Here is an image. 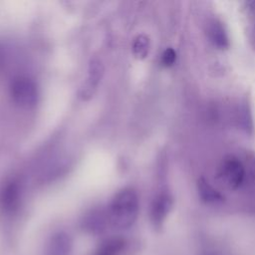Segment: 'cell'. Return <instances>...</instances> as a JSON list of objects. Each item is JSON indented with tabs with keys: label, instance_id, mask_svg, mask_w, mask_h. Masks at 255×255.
<instances>
[{
	"label": "cell",
	"instance_id": "1",
	"mask_svg": "<svg viewBox=\"0 0 255 255\" xmlns=\"http://www.w3.org/2000/svg\"><path fill=\"white\" fill-rule=\"evenodd\" d=\"M138 214V197L132 189L120 191L113 199L109 209V219L119 229L129 228Z\"/></svg>",
	"mask_w": 255,
	"mask_h": 255
},
{
	"label": "cell",
	"instance_id": "2",
	"mask_svg": "<svg viewBox=\"0 0 255 255\" xmlns=\"http://www.w3.org/2000/svg\"><path fill=\"white\" fill-rule=\"evenodd\" d=\"M13 101L20 107L31 108L38 100V90L36 84L26 77H18L13 80L10 87Z\"/></svg>",
	"mask_w": 255,
	"mask_h": 255
},
{
	"label": "cell",
	"instance_id": "3",
	"mask_svg": "<svg viewBox=\"0 0 255 255\" xmlns=\"http://www.w3.org/2000/svg\"><path fill=\"white\" fill-rule=\"evenodd\" d=\"M219 177L230 189L239 188L245 179V167L235 156L229 155L223 159L219 167Z\"/></svg>",
	"mask_w": 255,
	"mask_h": 255
},
{
	"label": "cell",
	"instance_id": "4",
	"mask_svg": "<svg viewBox=\"0 0 255 255\" xmlns=\"http://www.w3.org/2000/svg\"><path fill=\"white\" fill-rule=\"evenodd\" d=\"M172 207V197L168 193L158 194L150 207V221L154 227H160Z\"/></svg>",
	"mask_w": 255,
	"mask_h": 255
},
{
	"label": "cell",
	"instance_id": "5",
	"mask_svg": "<svg viewBox=\"0 0 255 255\" xmlns=\"http://www.w3.org/2000/svg\"><path fill=\"white\" fill-rule=\"evenodd\" d=\"M72 239L64 232L55 234L46 248V255H70L72 251Z\"/></svg>",
	"mask_w": 255,
	"mask_h": 255
},
{
	"label": "cell",
	"instance_id": "6",
	"mask_svg": "<svg viewBox=\"0 0 255 255\" xmlns=\"http://www.w3.org/2000/svg\"><path fill=\"white\" fill-rule=\"evenodd\" d=\"M207 36L213 46L218 49H227L229 47L228 34L223 24L218 20H211L207 25Z\"/></svg>",
	"mask_w": 255,
	"mask_h": 255
},
{
	"label": "cell",
	"instance_id": "7",
	"mask_svg": "<svg viewBox=\"0 0 255 255\" xmlns=\"http://www.w3.org/2000/svg\"><path fill=\"white\" fill-rule=\"evenodd\" d=\"M197 190L199 197L205 203H218L223 200L221 193L202 177L197 181Z\"/></svg>",
	"mask_w": 255,
	"mask_h": 255
},
{
	"label": "cell",
	"instance_id": "8",
	"mask_svg": "<svg viewBox=\"0 0 255 255\" xmlns=\"http://www.w3.org/2000/svg\"><path fill=\"white\" fill-rule=\"evenodd\" d=\"M19 187L15 182L8 183L1 191L0 202L5 210H12L18 203Z\"/></svg>",
	"mask_w": 255,
	"mask_h": 255
},
{
	"label": "cell",
	"instance_id": "9",
	"mask_svg": "<svg viewBox=\"0 0 255 255\" xmlns=\"http://www.w3.org/2000/svg\"><path fill=\"white\" fill-rule=\"evenodd\" d=\"M126 246V241L120 237H114L104 241L94 255H119Z\"/></svg>",
	"mask_w": 255,
	"mask_h": 255
},
{
	"label": "cell",
	"instance_id": "10",
	"mask_svg": "<svg viewBox=\"0 0 255 255\" xmlns=\"http://www.w3.org/2000/svg\"><path fill=\"white\" fill-rule=\"evenodd\" d=\"M148 47H149V41L148 38L140 35L136 38L133 44V52L138 58H144L148 52Z\"/></svg>",
	"mask_w": 255,
	"mask_h": 255
},
{
	"label": "cell",
	"instance_id": "11",
	"mask_svg": "<svg viewBox=\"0 0 255 255\" xmlns=\"http://www.w3.org/2000/svg\"><path fill=\"white\" fill-rule=\"evenodd\" d=\"M176 60V53L172 48H167L161 54L160 62L164 67H171Z\"/></svg>",
	"mask_w": 255,
	"mask_h": 255
},
{
	"label": "cell",
	"instance_id": "12",
	"mask_svg": "<svg viewBox=\"0 0 255 255\" xmlns=\"http://www.w3.org/2000/svg\"><path fill=\"white\" fill-rule=\"evenodd\" d=\"M252 176H253V179H254V182H255V159L252 163Z\"/></svg>",
	"mask_w": 255,
	"mask_h": 255
},
{
	"label": "cell",
	"instance_id": "13",
	"mask_svg": "<svg viewBox=\"0 0 255 255\" xmlns=\"http://www.w3.org/2000/svg\"><path fill=\"white\" fill-rule=\"evenodd\" d=\"M205 255H223V254H221V253H219V252L215 251V252H210V253H207V254H205Z\"/></svg>",
	"mask_w": 255,
	"mask_h": 255
},
{
	"label": "cell",
	"instance_id": "14",
	"mask_svg": "<svg viewBox=\"0 0 255 255\" xmlns=\"http://www.w3.org/2000/svg\"><path fill=\"white\" fill-rule=\"evenodd\" d=\"M254 36H255V29H254Z\"/></svg>",
	"mask_w": 255,
	"mask_h": 255
}]
</instances>
